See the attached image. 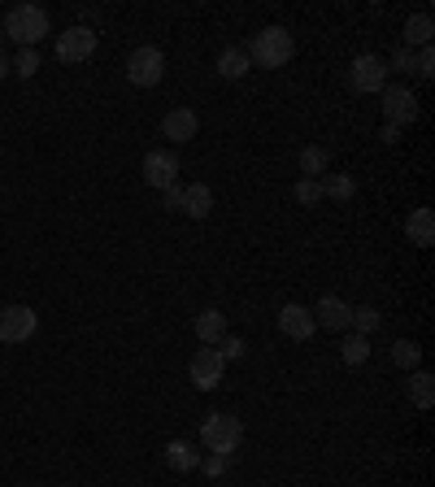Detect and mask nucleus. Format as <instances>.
Here are the masks:
<instances>
[{
	"mask_svg": "<svg viewBox=\"0 0 435 487\" xmlns=\"http://www.w3.org/2000/svg\"><path fill=\"white\" fill-rule=\"evenodd\" d=\"M248 61H257L262 70H279V66H288L292 52H296V40H292L288 26H266V31H257L253 35V44H248Z\"/></svg>",
	"mask_w": 435,
	"mask_h": 487,
	"instance_id": "1",
	"label": "nucleus"
},
{
	"mask_svg": "<svg viewBox=\"0 0 435 487\" xmlns=\"http://www.w3.org/2000/svg\"><path fill=\"white\" fill-rule=\"evenodd\" d=\"M5 35L14 40V44H23V49H35L44 35H49V14L40 9V5H14L9 9V18H5Z\"/></svg>",
	"mask_w": 435,
	"mask_h": 487,
	"instance_id": "2",
	"label": "nucleus"
},
{
	"mask_svg": "<svg viewBox=\"0 0 435 487\" xmlns=\"http://www.w3.org/2000/svg\"><path fill=\"white\" fill-rule=\"evenodd\" d=\"M240 439H244V422L236 414H209L205 418V427H200V444H205L209 453H227V457H236Z\"/></svg>",
	"mask_w": 435,
	"mask_h": 487,
	"instance_id": "3",
	"label": "nucleus"
},
{
	"mask_svg": "<svg viewBox=\"0 0 435 487\" xmlns=\"http://www.w3.org/2000/svg\"><path fill=\"white\" fill-rule=\"evenodd\" d=\"M379 100H384L387 126L405 131V126H413V122H418V96L410 92V83H387L384 92H379Z\"/></svg>",
	"mask_w": 435,
	"mask_h": 487,
	"instance_id": "4",
	"label": "nucleus"
},
{
	"mask_svg": "<svg viewBox=\"0 0 435 487\" xmlns=\"http://www.w3.org/2000/svg\"><path fill=\"white\" fill-rule=\"evenodd\" d=\"M348 87H353V92H362V96L384 92V87H387V61H384V57H375V52L353 57V66H348Z\"/></svg>",
	"mask_w": 435,
	"mask_h": 487,
	"instance_id": "5",
	"label": "nucleus"
},
{
	"mask_svg": "<svg viewBox=\"0 0 435 487\" xmlns=\"http://www.w3.org/2000/svg\"><path fill=\"white\" fill-rule=\"evenodd\" d=\"M126 78H131L135 87H157V83L166 78V57H162V49L144 44V49L131 52V57H126Z\"/></svg>",
	"mask_w": 435,
	"mask_h": 487,
	"instance_id": "6",
	"label": "nucleus"
},
{
	"mask_svg": "<svg viewBox=\"0 0 435 487\" xmlns=\"http://www.w3.org/2000/svg\"><path fill=\"white\" fill-rule=\"evenodd\" d=\"M40 326V314L31 305H5L0 309V344H26Z\"/></svg>",
	"mask_w": 435,
	"mask_h": 487,
	"instance_id": "7",
	"label": "nucleus"
},
{
	"mask_svg": "<svg viewBox=\"0 0 435 487\" xmlns=\"http://www.w3.org/2000/svg\"><path fill=\"white\" fill-rule=\"evenodd\" d=\"M92 52H97V31L92 26H70V31L57 35V61H66V66L88 61Z\"/></svg>",
	"mask_w": 435,
	"mask_h": 487,
	"instance_id": "8",
	"label": "nucleus"
},
{
	"mask_svg": "<svg viewBox=\"0 0 435 487\" xmlns=\"http://www.w3.org/2000/svg\"><path fill=\"white\" fill-rule=\"evenodd\" d=\"M222 370H227V362H222V353L218 348H196V357L188 362V374H192V383L200 391H214L218 383H222Z\"/></svg>",
	"mask_w": 435,
	"mask_h": 487,
	"instance_id": "9",
	"label": "nucleus"
},
{
	"mask_svg": "<svg viewBox=\"0 0 435 487\" xmlns=\"http://www.w3.org/2000/svg\"><path fill=\"white\" fill-rule=\"evenodd\" d=\"M144 183L157 188V192H166L170 183H179V157L166 152V148H153L144 157Z\"/></svg>",
	"mask_w": 435,
	"mask_h": 487,
	"instance_id": "10",
	"label": "nucleus"
},
{
	"mask_svg": "<svg viewBox=\"0 0 435 487\" xmlns=\"http://www.w3.org/2000/svg\"><path fill=\"white\" fill-rule=\"evenodd\" d=\"M279 331L288 335V340H296V344H305L310 335L318 331V322H314V309H305V305H283L279 309Z\"/></svg>",
	"mask_w": 435,
	"mask_h": 487,
	"instance_id": "11",
	"label": "nucleus"
},
{
	"mask_svg": "<svg viewBox=\"0 0 435 487\" xmlns=\"http://www.w3.org/2000/svg\"><path fill=\"white\" fill-rule=\"evenodd\" d=\"M314 322L322 326V331H348L353 326V305L348 300H339V296H322L314 305Z\"/></svg>",
	"mask_w": 435,
	"mask_h": 487,
	"instance_id": "12",
	"label": "nucleus"
},
{
	"mask_svg": "<svg viewBox=\"0 0 435 487\" xmlns=\"http://www.w3.org/2000/svg\"><path fill=\"white\" fill-rule=\"evenodd\" d=\"M196 131H200V118H196L192 109H170L166 118H162V135L174 140V144H188V140H196Z\"/></svg>",
	"mask_w": 435,
	"mask_h": 487,
	"instance_id": "13",
	"label": "nucleus"
},
{
	"mask_svg": "<svg viewBox=\"0 0 435 487\" xmlns=\"http://www.w3.org/2000/svg\"><path fill=\"white\" fill-rule=\"evenodd\" d=\"M183 214L196 222H205L214 214V192H209L205 183H188V188H183Z\"/></svg>",
	"mask_w": 435,
	"mask_h": 487,
	"instance_id": "14",
	"label": "nucleus"
},
{
	"mask_svg": "<svg viewBox=\"0 0 435 487\" xmlns=\"http://www.w3.org/2000/svg\"><path fill=\"white\" fill-rule=\"evenodd\" d=\"M405 235H410V244H418V248H431L435 244V214L431 209H413L410 218H405Z\"/></svg>",
	"mask_w": 435,
	"mask_h": 487,
	"instance_id": "15",
	"label": "nucleus"
},
{
	"mask_svg": "<svg viewBox=\"0 0 435 487\" xmlns=\"http://www.w3.org/2000/svg\"><path fill=\"white\" fill-rule=\"evenodd\" d=\"M405 391H410L413 409H431V405H435V379H431V370H413L410 383H405Z\"/></svg>",
	"mask_w": 435,
	"mask_h": 487,
	"instance_id": "16",
	"label": "nucleus"
},
{
	"mask_svg": "<svg viewBox=\"0 0 435 487\" xmlns=\"http://www.w3.org/2000/svg\"><path fill=\"white\" fill-rule=\"evenodd\" d=\"M166 465H170V470H179V474L196 470V465H200L196 444H188V439H170V444H166Z\"/></svg>",
	"mask_w": 435,
	"mask_h": 487,
	"instance_id": "17",
	"label": "nucleus"
},
{
	"mask_svg": "<svg viewBox=\"0 0 435 487\" xmlns=\"http://www.w3.org/2000/svg\"><path fill=\"white\" fill-rule=\"evenodd\" d=\"M196 335L205 348H214L222 335H227V314H218V309H205V314H196Z\"/></svg>",
	"mask_w": 435,
	"mask_h": 487,
	"instance_id": "18",
	"label": "nucleus"
},
{
	"mask_svg": "<svg viewBox=\"0 0 435 487\" xmlns=\"http://www.w3.org/2000/svg\"><path fill=\"white\" fill-rule=\"evenodd\" d=\"M431 35H435V23H431V14H413L410 23H405V49H427L431 44Z\"/></svg>",
	"mask_w": 435,
	"mask_h": 487,
	"instance_id": "19",
	"label": "nucleus"
},
{
	"mask_svg": "<svg viewBox=\"0 0 435 487\" xmlns=\"http://www.w3.org/2000/svg\"><path fill=\"white\" fill-rule=\"evenodd\" d=\"M318 188H322V200H353V196H357L353 174H322Z\"/></svg>",
	"mask_w": 435,
	"mask_h": 487,
	"instance_id": "20",
	"label": "nucleus"
},
{
	"mask_svg": "<svg viewBox=\"0 0 435 487\" xmlns=\"http://www.w3.org/2000/svg\"><path fill=\"white\" fill-rule=\"evenodd\" d=\"M327 166H331V152L327 148H318V144L301 148V179H322Z\"/></svg>",
	"mask_w": 435,
	"mask_h": 487,
	"instance_id": "21",
	"label": "nucleus"
},
{
	"mask_svg": "<svg viewBox=\"0 0 435 487\" xmlns=\"http://www.w3.org/2000/svg\"><path fill=\"white\" fill-rule=\"evenodd\" d=\"M248 70H253L248 52L244 49H222V57H218V74H222V78H244Z\"/></svg>",
	"mask_w": 435,
	"mask_h": 487,
	"instance_id": "22",
	"label": "nucleus"
},
{
	"mask_svg": "<svg viewBox=\"0 0 435 487\" xmlns=\"http://www.w3.org/2000/svg\"><path fill=\"white\" fill-rule=\"evenodd\" d=\"M379 322H384V314H379L375 305H353V326H348V331H353V335H366V340H370V335L379 331Z\"/></svg>",
	"mask_w": 435,
	"mask_h": 487,
	"instance_id": "23",
	"label": "nucleus"
},
{
	"mask_svg": "<svg viewBox=\"0 0 435 487\" xmlns=\"http://www.w3.org/2000/svg\"><path fill=\"white\" fill-rule=\"evenodd\" d=\"M366 357H370V340H366V335H344V344H339V362L362 365Z\"/></svg>",
	"mask_w": 435,
	"mask_h": 487,
	"instance_id": "24",
	"label": "nucleus"
},
{
	"mask_svg": "<svg viewBox=\"0 0 435 487\" xmlns=\"http://www.w3.org/2000/svg\"><path fill=\"white\" fill-rule=\"evenodd\" d=\"M418 362H422V348H418L413 340L392 344V365H401V370H418Z\"/></svg>",
	"mask_w": 435,
	"mask_h": 487,
	"instance_id": "25",
	"label": "nucleus"
},
{
	"mask_svg": "<svg viewBox=\"0 0 435 487\" xmlns=\"http://www.w3.org/2000/svg\"><path fill=\"white\" fill-rule=\"evenodd\" d=\"M14 74H23V78H31V74L40 70V52L35 49H23L18 57H14V66H9Z\"/></svg>",
	"mask_w": 435,
	"mask_h": 487,
	"instance_id": "26",
	"label": "nucleus"
},
{
	"mask_svg": "<svg viewBox=\"0 0 435 487\" xmlns=\"http://www.w3.org/2000/svg\"><path fill=\"white\" fill-rule=\"evenodd\" d=\"M296 200H301L305 209H310V205H318V200H322V188H318V179H301V183H296Z\"/></svg>",
	"mask_w": 435,
	"mask_h": 487,
	"instance_id": "27",
	"label": "nucleus"
},
{
	"mask_svg": "<svg viewBox=\"0 0 435 487\" xmlns=\"http://www.w3.org/2000/svg\"><path fill=\"white\" fill-rule=\"evenodd\" d=\"M218 353H222V362H240V357H244V340H240V335H222V340H218Z\"/></svg>",
	"mask_w": 435,
	"mask_h": 487,
	"instance_id": "28",
	"label": "nucleus"
},
{
	"mask_svg": "<svg viewBox=\"0 0 435 487\" xmlns=\"http://www.w3.org/2000/svg\"><path fill=\"white\" fill-rule=\"evenodd\" d=\"M413 74H418V78H431V74H435V52H431V44H427V49H418V57H413Z\"/></svg>",
	"mask_w": 435,
	"mask_h": 487,
	"instance_id": "29",
	"label": "nucleus"
},
{
	"mask_svg": "<svg viewBox=\"0 0 435 487\" xmlns=\"http://www.w3.org/2000/svg\"><path fill=\"white\" fill-rule=\"evenodd\" d=\"M227 465H231V457H227V453H209V457L200 462V470H205L209 479H218V474H227Z\"/></svg>",
	"mask_w": 435,
	"mask_h": 487,
	"instance_id": "30",
	"label": "nucleus"
},
{
	"mask_svg": "<svg viewBox=\"0 0 435 487\" xmlns=\"http://www.w3.org/2000/svg\"><path fill=\"white\" fill-rule=\"evenodd\" d=\"M166 209H183V188H179V183L166 188Z\"/></svg>",
	"mask_w": 435,
	"mask_h": 487,
	"instance_id": "31",
	"label": "nucleus"
},
{
	"mask_svg": "<svg viewBox=\"0 0 435 487\" xmlns=\"http://www.w3.org/2000/svg\"><path fill=\"white\" fill-rule=\"evenodd\" d=\"M392 70H413L410 49H396V57H392Z\"/></svg>",
	"mask_w": 435,
	"mask_h": 487,
	"instance_id": "32",
	"label": "nucleus"
},
{
	"mask_svg": "<svg viewBox=\"0 0 435 487\" xmlns=\"http://www.w3.org/2000/svg\"><path fill=\"white\" fill-rule=\"evenodd\" d=\"M379 140H384V144H401V131H396V126H387V122H384V131H379Z\"/></svg>",
	"mask_w": 435,
	"mask_h": 487,
	"instance_id": "33",
	"label": "nucleus"
},
{
	"mask_svg": "<svg viewBox=\"0 0 435 487\" xmlns=\"http://www.w3.org/2000/svg\"><path fill=\"white\" fill-rule=\"evenodd\" d=\"M5 74H9V57L0 52V78H5Z\"/></svg>",
	"mask_w": 435,
	"mask_h": 487,
	"instance_id": "34",
	"label": "nucleus"
},
{
	"mask_svg": "<svg viewBox=\"0 0 435 487\" xmlns=\"http://www.w3.org/2000/svg\"><path fill=\"white\" fill-rule=\"evenodd\" d=\"M23 487H40V483H23Z\"/></svg>",
	"mask_w": 435,
	"mask_h": 487,
	"instance_id": "35",
	"label": "nucleus"
},
{
	"mask_svg": "<svg viewBox=\"0 0 435 487\" xmlns=\"http://www.w3.org/2000/svg\"><path fill=\"white\" fill-rule=\"evenodd\" d=\"M0 35H5V26H0Z\"/></svg>",
	"mask_w": 435,
	"mask_h": 487,
	"instance_id": "36",
	"label": "nucleus"
},
{
	"mask_svg": "<svg viewBox=\"0 0 435 487\" xmlns=\"http://www.w3.org/2000/svg\"><path fill=\"white\" fill-rule=\"evenodd\" d=\"M66 487H70V483H66Z\"/></svg>",
	"mask_w": 435,
	"mask_h": 487,
	"instance_id": "37",
	"label": "nucleus"
}]
</instances>
